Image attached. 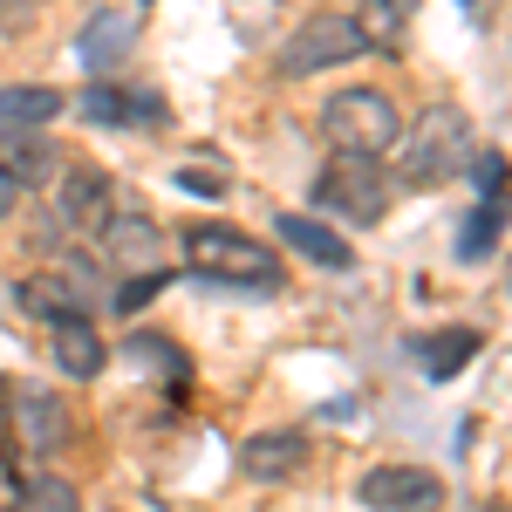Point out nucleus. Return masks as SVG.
Returning <instances> with one entry per match:
<instances>
[{
  "label": "nucleus",
  "instance_id": "10",
  "mask_svg": "<svg viewBox=\"0 0 512 512\" xmlns=\"http://www.w3.org/2000/svg\"><path fill=\"white\" fill-rule=\"evenodd\" d=\"M14 410V451L21 458H55L62 444H69V403L48 390H21V403H7Z\"/></svg>",
  "mask_w": 512,
  "mask_h": 512
},
{
  "label": "nucleus",
  "instance_id": "24",
  "mask_svg": "<svg viewBox=\"0 0 512 512\" xmlns=\"http://www.w3.org/2000/svg\"><path fill=\"white\" fill-rule=\"evenodd\" d=\"M164 280H171V274H137V280H123V287H117V308H123V315H137L151 294H164Z\"/></svg>",
  "mask_w": 512,
  "mask_h": 512
},
{
  "label": "nucleus",
  "instance_id": "16",
  "mask_svg": "<svg viewBox=\"0 0 512 512\" xmlns=\"http://www.w3.org/2000/svg\"><path fill=\"white\" fill-rule=\"evenodd\" d=\"M478 349H485V335H478V328H437V335L417 342V369H424L431 383H451L458 369H472Z\"/></svg>",
  "mask_w": 512,
  "mask_h": 512
},
{
  "label": "nucleus",
  "instance_id": "22",
  "mask_svg": "<svg viewBox=\"0 0 512 512\" xmlns=\"http://www.w3.org/2000/svg\"><path fill=\"white\" fill-rule=\"evenodd\" d=\"M472 185H478V198L485 205H506V151H472Z\"/></svg>",
  "mask_w": 512,
  "mask_h": 512
},
{
  "label": "nucleus",
  "instance_id": "5",
  "mask_svg": "<svg viewBox=\"0 0 512 512\" xmlns=\"http://www.w3.org/2000/svg\"><path fill=\"white\" fill-rule=\"evenodd\" d=\"M369 55V41L355 28V14H315V21H301L294 41L280 48V76L301 82V76H328V69H342V62H362Z\"/></svg>",
  "mask_w": 512,
  "mask_h": 512
},
{
  "label": "nucleus",
  "instance_id": "12",
  "mask_svg": "<svg viewBox=\"0 0 512 512\" xmlns=\"http://www.w3.org/2000/svg\"><path fill=\"white\" fill-rule=\"evenodd\" d=\"M55 171H62V158H55L48 130H0V178L14 192H48Z\"/></svg>",
  "mask_w": 512,
  "mask_h": 512
},
{
  "label": "nucleus",
  "instance_id": "1",
  "mask_svg": "<svg viewBox=\"0 0 512 512\" xmlns=\"http://www.w3.org/2000/svg\"><path fill=\"white\" fill-rule=\"evenodd\" d=\"M396 185H410V192H431L444 178H458L465 164H472V117L458 110V103H431L424 117L410 123V130H396Z\"/></svg>",
  "mask_w": 512,
  "mask_h": 512
},
{
  "label": "nucleus",
  "instance_id": "3",
  "mask_svg": "<svg viewBox=\"0 0 512 512\" xmlns=\"http://www.w3.org/2000/svg\"><path fill=\"white\" fill-rule=\"evenodd\" d=\"M396 130H403V110L383 89H335L321 103V137L342 158H390Z\"/></svg>",
  "mask_w": 512,
  "mask_h": 512
},
{
  "label": "nucleus",
  "instance_id": "15",
  "mask_svg": "<svg viewBox=\"0 0 512 512\" xmlns=\"http://www.w3.org/2000/svg\"><path fill=\"white\" fill-rule=\"evenodd\" d=\"M48 355H55V369L62 376H76V383H89V376H103V335L89 328V321H48Z\"/></svg>",
  "mask_w": 512,
  "mask_h": 512
},
{
  "label": "nucleus",
  "instance_id": "21",
  "mask_svg": "<svg viewBox=\"0 0 512 512\" xmlns=\"http://www.w3.org/2000/svg\"><path fill=\"white\" fill-rule=\"evenodd\" d=\"M14 512H82V492L69 485V478H55V472H35V478H21Z\"/></svg>",
  "mask_w": 512,
  "mask_h": 512
},
{
  "label": "nucleus",
  "instance_id": "9",
  "mask_svg": "<svg viewBox=\"0 0 512 512\" xmlns=\"http://www.w3.org/2000/svg\"><path fill=\"white\" fill-rule=\"evenodd\" d=\"M110 198H117V185H110L103 171L76 164V171L55 185V226H69V233H89V239H96L103 226H110V212H117Z\"/></svg>",
  "mask_w": 512,
  "mask_h": 512
},
{
  "label": "nucleus",
  "instance_id": "20",
  "mask_svg": "<svg viewBox=\"0 0 512 512\" xmlns=\"http://www.w3.org/2000/svg\"><path fill=\"white\" fill-rule=\"evenodd\" d=\"M499 239H506V205H485V198H478V212L458 226V260L478 267L485 253H499Z\"/></svg>",
  "mask_w": 512,
  "mask_h": 512
},
{
  "label": "nucleus",
  "instance_id": "2",
  "mask_svg": "<svg viewBox=\"0 0 512 512\" xmlns=\"http://www.w3.org/2000/svg\"><path fill=\"white\" fill-rule=\"evenodd\" d=\"M185 246V260H192V274L205 280H226V287H246V294H280L287 274H280V260L267 253V239L239 233V226H212V219H198L178 233Z\"/></svg>",
  "mask_w": 512,
  "mask_h": 512
},
{
  "label": "nucleus",
  "instance_id": "25",
  "mask_svg": "<svg viewBox=\"0 0 512 512\" xmlns=\"http://www.w3.org/2000/svg\"><path fill=\"white\" fill-rule=\"evenodd\" d=\"M130 355H137L144 369H164V376H178V355H171V342H164V335H137V342H130Z\"/></svg>",
  "mask_w": 512,
  "mask_h": 512
},
{
  "label": "nucleus",
  "instance_id": "8",
  "mask_svg": "<svg viewBox=\"0 0 512 512\" xmlns=\"http://www.w3.org/2000/svg\"><path fill=\"white\" fill-rule=\"evenodd\" d=\"M355 499L369 512H437L444 506V485L424 465H376V472H362Z\"/></svg>",
  "mask_w": 512,
  "mask_h": 512
},
{
  "label": "nucleus",
  "instance_id": "13",
  "mask_svg": "<svg viewBox=\"0 0 512 512\" xmlns=\"http://www.w3.org/2000/svg\"><path fill=\"white\" fill-rule=\"evenodd\" d=\"M301 465H308V437L301 431H253L246 444H239V472L246 478L280 485V478H294Z\"/></svg>",
  "mask_w": 512,
  "mask_h": 512
},
{
  "label": "nucleus",
  "instance_id": "7",
  "mask_svg": "<svg viewBox=\"0 0 512 512\" xmlns=\"http://www.w3.org/2000/svg\"><path fill=\"white\" fill-rule=\"evenodd\" d=\"M96 253H103V267H117L123 280L164 274V233H158V219H144V212H110V226L96 233Z\"/></svg>",
  "mask_w": 512,
  "mask_h": 512
},
{
  "label": "nucleus",
  "instance_id": "11",
  "mask_svg": "<svg viewBox=\"0 0 512 512\" xmlns=\"http://www.w3.org/2000/svg\"><path fill=\"white\" fill-rule=\"evenodd\" d=\"M82 117L103 123V130H158L164 123V96L151 89H123V82H89L82 89Z\"/></svg>",
  "mask_w": 512,
  "mask_h": 512
},
{
  "label": "nucleus",
  "instance_id": "14",
  "mask_svg": "<svg viewBox=\"0 0 512 512\" xmlns=\"http://www.w3.org/2000/svg\"><path fill=\"white\" fill-rule=\"evenodd\" d=\"M274 233L301 253V260H315V267H328V274H342V267H355V246L349 239H335L321 219H308V212H280Z\"/></svg>",
  "mask_w": 512,
  "mask_h": 512
},
{
  "label": "nucleus",
  "instance_id": "23",
  "mask_svg": "<svg viewBox=\"0 0 512 512\" xmlns=\"http://www.w3.org/2000/svg\"><path fill=\"white\" fill-rule=\"evenodd\" d=\"M178 192H192V198H226V171L185 164V171H178Z\"/></svg>",
  "mask_w": 512,
  "mask_h": 512
},
{
  "label": "nucleus",
  "instance_id": "17",
  "mask_svg": "<svg viewBox=\"0 0 512 512\" xmlns=\"http://www.w3.org/2000/svg\"><path fill=\"white\" fill-rule=\"evenodd\" d=\"M62 117V89L48 82H7L0 89V130H48Z\"/></svg>",
  "mask_w": 512,
  "mask_h": 512
},
{
  "label": "nucleus",
  "instance_id": "6",
  "mask_svg": "<svg viewBox=\"0 0 512 512\" xmlns=\"http://www.w3.org/2000/svg\"><path fill=\"white\" fill-rule=\"evenodd\" d=\"M103 301V280L89 260H62L48 274H28L21 280V308L35 321H89V308Z\"/></svg>",
  "mask_w": 512,
  "mask_h": 512
},
{
  "label": "nucleus",
  "instance_id": "18",
  "mask_svg": "<svg viewBox=\"0 0 512 512\" xmlns=\"http://www.w3.org/2000/svg\"><path fill=\"white\" fill-rule=\"evenodd\" d=\"M130 41H137V21L110 7V14H89V28H82L76 55L89 62V69H96V76H103V69H117L123 55H130Z\"/></svg>",
  "mask_w": 512,
  "mask_h": 512
},
{
  "label": "nucleus",
  "instance_id": "4",
  "mask_svg": "<svg viewBox=\"0 0 512 512\" xmlns=\"http://www.w3.org/2000/svg\"><path fill=\"white\" fill-rule=\"evenodd\" d=\"M315 198L328 212L355 219V226H376V219L390 212V198H396V178L383 171V158H342V151H335L315 178Z\"/></svg>",
  "mask_w": 512,
  "mask_h": 512
},
{
  "label": "nucleus",
  "instance_id": "19",
  "mask_svg": "<svg viewBox=\"0 0 512 512\" xmlns=\"http://www.w3.org/2000/svg\"><path fill=\"white\" fill-rule=\"evenodd\" d=\"M410 14H417V0H362V7H355V28H362L369 48H403Z\"/></svg>",
  "mask_w": 512,
  "mask_h": 512
},
{
  "label": "nucleus",
  "instance_id": "26",
  "mask_svg": "<svg viewBox=\"0 0 512 512\" xmlns=\"http://www.w3.org/2000/svg\"><path fill=\"white\" fill-rule=\"evenodd\" d=\"M14 198H21V192H14V185H7V178H0V219H7V212H14Z\"/></svg>",
  "mask_w": 512,
  "mask_h": 512
},
{
  "label": "nucleus",
  "instance_id": "27",
  "mask_svg": "<svg viewBox=\"0 0 512 512\" xmlns=\"http://www.w3.org/2000/svg\"><path fill=\"white\" fill-rule=\"evenodd\" d=\"M465 7H472V0H465Z\"/></svg>",
  "mask_w": 512,
  "mask_h": 512
}]
</instances>
